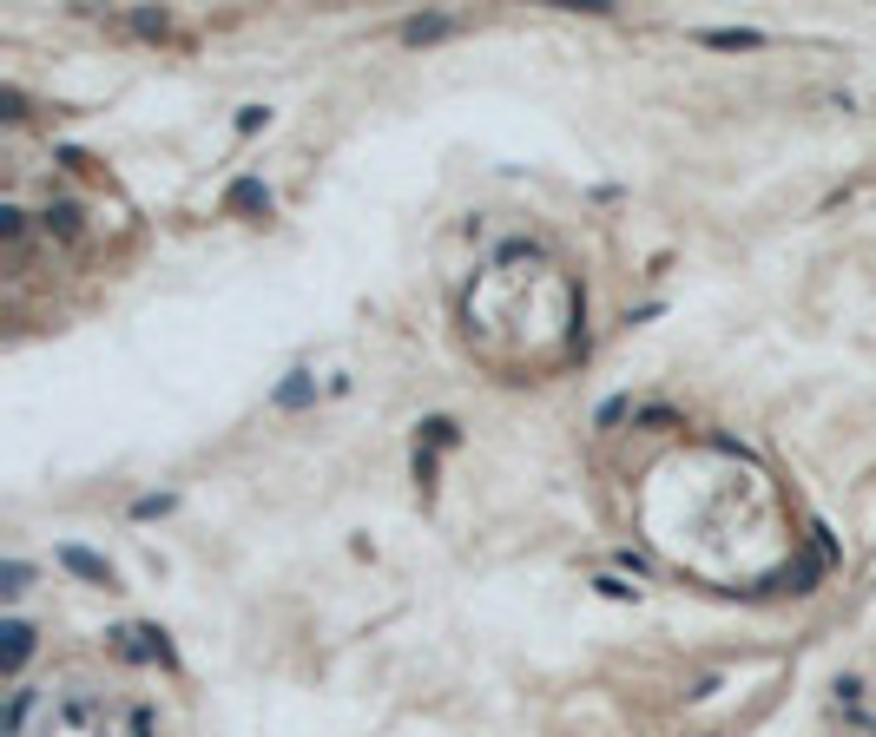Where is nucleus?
<instances>
[{"instance_id":"1","label":"nucleus","mask_w":876,"mask_h":737,"mask_svg":"<svg viewBox=\"0 0 876 737\" xmlns=\"http://www.w3.org/2000/svg\"><path fill=\"white\" fill-rule=\"evenodd\" d=\"M112 645H119V659H132V665H172V645H165L159 626H119Z\"/></svg>"},{"instance_id":"2","label":"nucleus","mask_w":876,"mask_h":737,"mask_svg":"<svg viewBox=\"0 0 876 737\" xmlns=\"http://www.w3.org/2000/svg\"><path fill=\"white\" fill-rule=\"evenodd\" d=\"M33 639H40V632H33L27 619H7V626H0V678H7V685H20V672H27V659H33Z\"/></svg>"},{"instance_id":"3","label":"nucleus","mask_w":876,"mask_h":737,"mask_svg":"<svg viewBox=\"0 0 876 737\" xmlns=\"http://www.w3.org/2000/svg\"><path fill=\"white\" fill-rule=\"evenodd\" d=\"M60 566L73 573V580H86V586H112V560H106V553H93V547H80V540H66V547H60Z\"/></svg>"},{"instance_id":"4","label":"nucleus","mask_w":876,"mask_h":737,"mask_svg":"<svg viewBox=\"0 0 876 737\" xmlns=\"http://www.w3.org/2000/svg\"><path fill=\"white\" fill-rule=\"evenodd\" d=\"M224 211H244V218H271V185H264V178H231V191H224Z\"/></svg>"},{"instance_id":"5","label":"nucleus","mask_w":876,"mask_h":737,"mask_svg":"<svg viewBox=\"0 0 876 737\" xmlns=\"http://www.w3.org/2000/svg\"><path fill=\"white\" fill-rule=\"evenodd\" d=\"M448 33H462L455 14H415V20H402V47H435V40H448Z\"/></svg>"},{"instance_id":"6","label":"nucleus","mask_w":876,"mask_h":737,"mask_svg":"<svg viewBox=\"0 0 876 737\" xmlns=\"http://www.w3.org/2000/svg\"><path fill=\"white\" fill-rule=\"evenodd\" d=\"M699 47H712V53H758V47H765V33H758V27H699Z\"/></svg>"},{"instance_id":"7","label":"nucleus","mask_w":876,"mask_h":737,"mask_svg":"<svg viewBox=\"0 0 876 737\" xmlns=\"http://www.w3.org/2000/svg\"><path fill=\"white\" fill-rule=\"evenodd\" d=\"M271 402H277V408H310V402H317V376H310V369H290V376L277 382Z\"/></svg>"},{"instance_id":"8","label":"nucleus","mask_w":876,"mask_h":737,"mask_svg":"<svg viewBox=\"0 0 876 737\" xmlns=\"http://www.w3.org/2000/svg\"><path fill=\"white\" fill-rule=\"evenodd\" d=\"M27 711H33V691H27V685H14V691H7V711H0V731L20 737V731H27Z\"/></svg>"},{"instance_id":"9","label":"nucleus","mask_w":876,"mask_h":737,"mask_svg":"<svg viewBox=\"0 0 876 737\" xmlns=\"http://www.w3.org/2000/svg\"><path fill=\"white\" fill-rule=\"evenodd\" d=\"M40 224H47L53 237H80V204H47V211H40Z\"/></svg>"},{"instance_id":"10","label":"nucleus","mask_w":876,"mask_h":737,"mask_svg":"<svg viewBox=\"0 0 876 737\" xmlns=\"http://www.w3.org/2000/svg\"><path fill=\"white\" fill-rule=\"evenodd\" d=\"M27 580H33L27 560H0V599H20V593H27Z\"/></svg>"},{"instance_id":"11","label":"nucleus","mask_w":876,"mask_h":737,"mask_svg":"<svg viewBox=\"0 0 876 737\" xmlns=\"http://www.w3.org/2000/svg\"><path fill=\"white\" fill-rule=\"evenodd\" d=\"M679 408H633V428H679Z\"/></svg>"},{"instance_id":"12","label":"nucleus","mask_w":876,"mask_h":737,"mask_svg":"<svg viewBox=\"0 0 876 737\" xmlns=\"http://www.w3.org/2000/svg\"><path fill=\"white\" fill-rule=\"evenodd\" d=\"M132 33H145V40H165V33H172V20L152 14V7H139V14H132Z\"/></svg>"},{"instance_id":"13","label":"nucleus","mask_w":876,"mask_h":737,"mask_svg":"<svg viewBox=\"0 0 876 737\" xmlns=\"http://www.w3.org/2000/svg\"><path fill=\"white\" fill-rule=\"evenodd\" d=\"M0 237H7V244L27 237V211H20V204H0Z\"/></svg>"},{"instance_id":"14","label":"nucleus","mask_w":876,"mask_h":737,"mask_svg":"<svg viewBox=\"0 0 876 737\" xmlns=\"http://www.w3.org/2000/svg\"><path fill=\"white\" fill-rule=\"evenodd\" d=\"M159 514H172V494H139L132 501V520H159Z\"/></svg>"},{"instance_id":"15","label":"nucleus","mask_w":876,"mask_h":737,"mask_svg":"<svg viewBox=\"0 0 876 737\" xmlns=\"http://www.w3.org/2000/svg\"><path fill=\"white\" fill-rule=\"evenodd\" d=\"M422 435H429L435 448H455V435H462V428L448 422V415H429V422H422Z\"/></svg>"},{"instance_id":"16","label":"nucleus","mask_w":876,"mask_h":737,"mask_svg":"<svg viewBox=\"0 0 876 737\" xmlns=\"http://www.w3.org/2000/svg\"><path fill=\"white\" fill-rule=\"evenodd\" d=\"M271 126V106H238V132H264Z\"/></svg>"}]
</instances>
